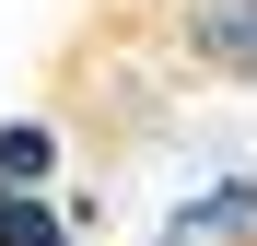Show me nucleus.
I'll use <instances>...</instances> for the list:
<instances>
[{
	"label": "nucleus",
	"mask_w": 257,
	"mask_h": 246,
	"mask_svg": "<svg viewBox=\"0 0 257 246\" xmlns=\"http://www.w3.org/2000/svg\"><path fill=\"white\" fill-rule=\"evenodd\" d=\"M187 234H222V246H257V188H245V176H234V188H210Z\"/></svg>",
	"instance_id": "nucleus-4"
},
{
	"label": "nucleus",
	"mask_w": 257,
	"mask_h": 246,
	"mask_svg": "<svg viewBox=\"0 0 257 246\" xmlns=\"http://www.w3.org/2000/svg\"><path fill=\"white\" fill-rule=\"evenodd\" d=\"M0 176H12V188H47L59 176V141L35 129V117H0Z\"/></svg>",
	"instance_id": "nucleus-2"
},
{
	"label": "nucleus",
	"mask_w": 257,
	"mask_h": 246,
	"mask_svg": "<svg viewBox=\"0 0 257 246\" xmlns=\"http://www.w3.org/2000/svg\"><path fill=\"white\" fill-rule=\"evenodd\" d=\"M59 234H70V211H47L35 188H12V176H0V246H59Z\"/></svg>",
	"instance_id": "nucleus-3"
},
{
	"label": "nucleus",
	"mask_w": 257,
	"mask_h": 246,
	"mask_svg": "<svg viewBox=\"0 0 257 246\" xmlns=\"http://www.w3.org/2000/svg\"><path fill=\"white\" fill-rule=\"evenodd\" d=\"M187 47H199L210 70H257V0H199Z\"/></svg>",
	"instance_id": "nucleus-1"
}]
</instances>
